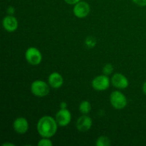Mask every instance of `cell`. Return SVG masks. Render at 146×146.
<instances>
[{
	"instance_id": "1",
	"label": "cell",
	"mask_w": 146,
	"mask_h": 146,
	"mask_svg": "<svg viewBox=\"0 0 146 146\" xmlns=\"http://www.w3.org/2000/svg\"><path fill=\"white\" fill-rule=\"evenodd\" d=\"M58 125L56 118L50 115H44L38 120L36 129L42 138H51L56 133Z\"/></svg>"
},
{
	"instance_id": "2",
	"label": "cell",
	"mask_w": 146,
	"mask_h": 146,
	"mask_svg": "<svg viewBox=\"0 0 146 146\" xmlns=\"http://www.w3.org/2000/svg\"><path fill=\"white\" fill-rule=\"evenodd\" d=\"M49 84L42 80H36L31 85V91L32 94L38 98L45 97L50 92Z\"/></svg>"
},
{
	"instance_id": "3",
	"label": "cell",
	"mask_w": 146,
	"mask_h": 146,
	"mask_svg": "<svg viewBox=\"0 0 146 146\" xmlns=\"http://www.w3.org/2000/svg\"><path fill=\"white\" fill-rule=\"evenodd\" d=\"M110 102L115 109L121 110L125 108L128 101L125 96L120 91H113L110 96Z\"/></svg>"
},
{
	"instance_id": "4",
	"label": "cell",
	"mask_w": 146,
	"mask_h": 146,
	"mask_svg": "<svg viewBox=\"0 0 146 146\" xmlns=\"http://www.w3.org/2000/svg\"><path fill=\"white\" fill-rule=\"evenodd\" d=\"M25 58L27 62L33 66H37L42 61L41 52L36 47H29L25 52Z\"/></svg>"
},
{
	"instance_id": "5",
	"label": "cell",
	"mask_w": 146,
	"mask_h": 146,
	"mask_svg": "<svg viewBox=\"0 0 146 146\" xmlns=\"http://www.w3.org/2000/svg\"><path fill=\"white\" fill-rule=\"evenodd\" d=\"M111 84V80L109 79L108 76L103 74L96 76L93 79L91 85L96 91H104L109 88Z\"/></svg>"
},
{
	"instance_id": "6",
	"label": "cell",
	"mask_w": 146,
	"mask_h": 146,
	"mask_svg": "<svg viewBox=\"0 0 146 146\" xmlns=\"http://www.w3.org/2000/svg\"><path fill=\"white\" fill-rule=\"evenodd\" d=\"M74 6L73 13L77 18L84 19L89 14L91 8L89 4L86 1H80Z\"/></svg>"
},
{
	"instance_id": "7",
	"label": "cell",
	"mask_w": 146,
	"mask_h": 146,
	"mask_svg": "<svg viewBox=\"0 0 146 146\" xmlns=\"http://www.w3.org/2000/svg\"><path fill=\"white\" fill-rule=\"evenodd\" d=\"M55 118L59 126H67L71 121V113L67 108H60L56 114Z\"/></svg>"
},
{
	"instance_id": "8",
	"label": "cell",
	"mask_w": 146,
	"mask_h": 146,
	"mask_svg": "<svg viewBox=\"0 0 146 146\" xmlns=\"http://www.w3.org/2000/svg\"><path fill=\"white\" fill-rule=\"evenodd\" d=\"M111 83L113 86L118 89H125L128 88L129 85V81L127 77L120 73H116L113 75L111 79Z\"/></svg>"
},
{
	"instance_id": "9",
	"label": "cell",
	"mask_w": 146,
	"mask_h": 146,
	"mask_svg": "<svg viewBox=\"0 0 146 146\" xmlns=\"http://www.w3.org/2000/svg\"><path fill=\"white\" fill-rule=\"evenodd\" d=\"M93 121L90 116L87 114H83L78 118L76 122V128L81 132H86L89 131L92 127Z\"/></svg>"
},
{
	"instance_id": "10",
	"label": "cell",
	"mask_w": 146,
	"mask_h": 146,
	"mask_svg": "<svg viewBox=\"0 0 146 146\" xmlns=\"http://www.w3.org/2000/svg\"><path fill=\"white\" fill-rule=\"evenodd\" d=\"M2 26L3 28L8 32H14L18 29V20L13 15L8 14L3 19Z\"/></svg>"
},
{
	"instance_id": "11",
	"label": "cell",
	"mask_w": 146,
	"mask_h": 146,
	"mask_svg": "<svg viewBox=\"0 0 146 146\" xmlns=\"http://www.w3.org/2000/svg\"><path fill=\"white\" fill-rule=\"evenodd\" d=\"M13 128L14 131L19 134H24L28 131L29 125L27 118L24 117H19L14 120L13 123Z\"/></svg>"
},
{
	"instance_id": "12",
	"label": "cell",
	"mask_w": 146,
	"mask_h": 146,
	"mask_svg": "<svg viewBox=\"0 0 146 146\" xmlns=\"http://www.w3.org/2000/svg\"><path fill=\"white\" fill-rule=\"evenodd\" d=\"M48 84L51 88L58 89L64 84V78L59 73L53 72L48 76Z\"/></svg>"
},
{
	"instance_id": "13",
	"label": "cell",
	"mask_w": 146,
	"mask_h": 146,
	"mask_svg": "<svg viewBox=\"0 0 146 146\" xmlns=\"http://www.w3.org/2000/svg\"><path fill=\"white\" fill-rule=\"evenodd\" d=\"M80 112L82 114H88L91 110V104L88 101H83L78 107Z\"/></svg>"
},
{
	"instance_id": "14",
	"label": "cell",
	"mask_w": 146,
	"mask_h": 146,
	"mask_svg": "<svg viewBox=\"0 0 146 146\" xmlns=\"http://www.w3.org/2000/svg\"><path fill=\"white\" fill-rule=\"evenodd\" d=\"M96 146H110L111 145V141L109 138L106 136H100L96 141Z\"/></svg>"
},
{
	"instance_id": "15",
	"label": "cell",
	"mask_w": 146,
	"mask_h": 146,
	"mask_svg": "<svg viewBox=\"0 0 146 146\" xmlns=\"http://www.w3.org/2000/svg\"><path fill=\"white\" fill-rule=\"evenodd\" d=\"M96 39L94 36H91L87 37L85 40V46L89 49L94 48L96 46Z\"/></svg>"
},
{
	"instance_id": "16",
	"label": "cell",
	"mask_w": 146,
	"mask_h": 146,
	"mask_svg": "<svg viewBox=\"0 0 146 146\" xmlns=\"http://www.w3.org/2000/svg\"><path fill=\"white\" fill-rule=\"evenodd\" d=\"M113 65L112 64H110V63L109 64H105L104 66L103 67V73L106 76L111 75L113 73Z\"/></svg>"
},
{
	"instance_id": "17",
	"label": "cell",
	"mask_w": 146,
	"mask_h": 146,
	"mask_svg": "<svg viewBox=\"0 0 146 146\" xmlns=\"http://www.w3.org/2000/svg\"><path fill=\"white\" fill-rule=\"evenodd\" d=\"M38 146H52L53 143L48 138H42L37 144Z\"/></svg>"
},
{
	"instance_id": "18",
	"label": "cell",
	"mask_w": 146,
	"mask_h": 146,
	"mask_svg": "<svg viewBox=\"0 0 146 146\" xmlns=\"http://www.w3.org/2000/svg\"><path fill=\"white\" fill-rule=\"evenodd\" d=\"M136 5L140 7H146V0H132Z\"/></svg>"
},
{
	"instance_id": "19",
	"label": "cell",
	"mask_w": 146,
	"mask_h": 146,
	"mask_svg": "<svg viewBox=\"0 0 146 146\" xmlns=\"http://www.w3.org/2000/svg\"><path fill=\"white\" fill-rule=\"evenodd\" d=\"M7 12L9 15H14V13H15V8L12 6H9L7 9Z\"/></svg>"
},
{
	"instance_id": "20",
	"label": "cell",
	"mask_w": 146,
	"mask_h": 146,
	"mask_svg": "<svg viewBox=\"0 0 146 146\" xmlns=\"http://www.w3.org/2000/svg\"><path fill=\"white\" fill-rule=\"evenodd\" d=\"M66 4H70V5H75L78 2H79L81 0H64Z\"/></svg>"
},
{
	"instance_id": "21",
	"label": "cell",
	"mask_w": 146,
	"mask_h": 146,
	"mask_svg": "<svg viewBox=\"0 0 146 146\" xmlns=\"http://www.w3.org/2000/svg\"><path fill=\"white\" fill-rule=\"evenodd\" d=\"M67 108V104L65 101H62L60 104V108Z\"/></svg>"
},
{
	"instance_id": "22",
	"label": "cell",
	"mask_w": 146,
	"mask_h": 146,
	"mask_svg": "<svg viewBox=\"0 0 146 146\" xmlns=\"http://www.w3.org/2000/svg\"><path fill=\"white\" fill-rule=\"evenodd\" d=\"M142 89H143V91L144 94H145V95H146V81H145V83H144L143 85Z\"/></svg>"
},
{
	"instance_id": "23",
	"label": "cell",
	"mask_w": 146,
	"mask_h": 146,
	"mask_svg": "<svg viewBox=\"0 0 146 146\" xmlns=\"http://www.w3.org/2000/svg\"><path fill=\"white\" fill-rule=\"evenodd\" d=\"M3 146H7V145H10V146H14V144L11 143H4L2 145Z\"/></svg>"
}]
</instances>
